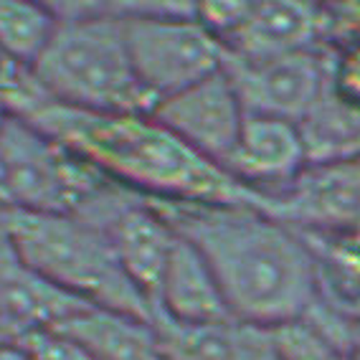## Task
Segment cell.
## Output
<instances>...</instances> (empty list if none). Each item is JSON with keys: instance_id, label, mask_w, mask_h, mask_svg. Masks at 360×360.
Listing matches in <instances>:
<instances>
[{"instance_id": "obj_11", "label": "cell", "mask_w": 360, "mask_h": 360, "mask_svg": "<svg viewBox=\"0 0 360 360\" xmlns=\"http://www.w3.org/2000/svg\"><path fill=\"white\" fill-rule=\"evenodd\" d=\"M155 317L191 328H213L233 322L213 271L198 251L180 236L170 251L158 287L153 320Z\"/></svg>"}, {"instance_id": "obj_18", "label": "cell", "mask_w": 360, "mask_h": 360, "mask_svg": "<svg viewBox=\"0 0 360 360\" xmlns=\"http://www.w3.org/2000/svg\"><path fill=\"white\" fill-rule=\"evenodd\" d=\"M8 117H11V107H8L6 97H0V129H3V124H6Z\"/></svg>"}, {"instance_id": "obj_17", "label": "cell", "mask_w": 360, "mask_h": 360, "mask_svg": "<svg viewBox=\"0 0 360 360\" xmlns=\"http://www.w3.org/2000/svg\"><path fill=\"white\" fill-rule=\"evenodd\" d=\"M0 360H31L13 340L6 342V345H0Z\"/></svg>"}, {"instance_id": "obj_3", "label": "cell", "mask_w": 360, "mask_h": 360, "mask_svg": "<svg viewBox=\"0 0 360 360\" xmlns=\"http://www.w3.org/2000/svg\"><path fill=\"white\" fill-rule=\"evenodd\" d=\"M58 20L31 64L33 86L56 104L84 112H150L124 44L120 6L51 3Z\"/></svg>"}, {"instance_id": "obj_15", "label": "cell", "mask_w": 360, "mask_h": 360, "mask_svg": "<svg viewBox=\"0 0 360 360\" xmlns=\"http://www.w3.org/2000/svg\"><path fill=\"white\" fill-rule=\"evenodd\" d=\"M229 360H284V355L279 353L269 328L233 322Z\"/></svg>"}, {"instance_id": "obj_8", "label": "cell", "mask_w": 360, "mask_h": 360, "mask_svg": "<svg viewBox=\"0 0 360 360\" xmlns=\"http://www.w3.org/2000/svg\"><path fill=\"white\" fill-rule=\"evenodd\" d=\"M150 115L200 158L224 170L246 120L244 104L226 69L158 102Z\"/></svg>"}, {"instance_id": "obj_1", "label": "cell", "mask_w": 360, "mask_h": 360, "mask_svg": "<svg viewBox=\"0 0 360 360\" xmlns=\"http://www.w3.org/2000/svg\"><path fill=\"white\" fill-rule=\"evenodd\" d=\"M11 112L64 145L102 178L153 203H244L271 211L224 167L200 158L150 112H84L46 99L31 77L6 97Z\"/></svg>"}, {"instance_id": "obj_6", "label": "cell", "mask_w": 360, "mask_h": 360, "mask_svg": "<svg viewBox=\"0 0 360 360\" xmlns=\"http://www.w3.org/2000/svg\"><path fill=\"white\" fill-rule=\"evenodd\" d=\"M110 180L23 117L0 129V206L23 213H79Z\"/></svg>"}, {"instance_id": "obj_12", "label": "cell", "mask_w": 360, "mask_h": 360, "mask_svg": "<svg viewBox=\"0 0 360 360\" xmlns=\"http://www.w3.org/2000/svg\"><path fill=\"white\" fill-rule=\"evenodd\" d=\"M53 328L91 355V360H165L153 322L102 307H84Z\"/></svg>"}, {"instance_id": "obj_16", "label": "cell", "mask_w": 360, "mask_h": 360, "mask_svg": "<svg viewBox=\"0 0 360 360\" xmlns=\"http://www.w3.org/2000/svg\"><path fill=\"white\" fill-rule=\"evenodd\" d=\"M333 89L338 97L360 107V39L333 53Z\"/></svg>"}, {"instance_id": "obj_5", "label": "cell", "mask_w": 360, "mask_h": 360, "mask_svg": "<svg viewBox=\"0 0 360 360\" xmlns=\"http://www.w3.org/2000/svg\"><path fill=\"white\" fill-rule=\"evenodd\" d=\"M120 15L129 64L150 110L224 69V46L195 15V6L129 3L120 6Z\"/></svg>"}, {"instance_id": "obj_4", "label": "cell", "mask_w": 360, "mask_h": 360, "mask_svg": "<svg viewBox=\"0 0 360 360\" xmlns=\"http://www.w3.org/2000/svg\"><path fill=\"white\" fill-rule=\"evenodd\" d=\"M3 236L26 269L89 307L153 322V309L122 271L107 233L74 213L0 211Z\"/></svg>"}, {"instance_id": "obj_13", "label": "cell", "mask_w": 360, "mask_h": 360, "mask_svg": "<svg viewBox=\"0 0 360 360\" xmlns=\"http://www.w3.org/2000/svg\"><path fill=\"white\" fill-rule=\"evenodd\" d=\"M56 11L51 3L31 0H0V51L13 64L31 69L56 28Z\"/></svg>"}, {"instance_id": "obj_19", "label": "cell", "mask_w": 360, "mask_h": 360, "mask_svg": "<svg viewBox=\"0 0 360 360\" xmlns=\"http://www.w3.org/2000/svg\"><path fill=\"white\" fill-rule=\"evenodd\" d=\"M6 342H11V340H8V333H6V328H3V325H0V345H6Z\"/></svg>"}, {"instance_id": "obj_14", "label": "cell", "mask_w": 360, "mask_h": 360, "mask_svg": "<svg viewBox=\"0 0 360 360\" xmlns=\"http://www.w3.org/2000/svg\"><path fill=\"white\" fill-rule=\"evenodd\" d=\"M15 345L31 360H91L74 338L58 328H33L13 338Z\"/></svg>"}, {"instance_id": "obj_9", "label": "cell", "mask_w": 360, "mask_h": 360, "mask_svg": "<svg viewBox=\"0 0 360 360\" xmlns=\"http://www.w3.org/2000/svg\"><path fill=\"white\" fill-rule=\"evenodd\" d=\"M309 165L302 132L295 122L277 117L246 115L226 173L238 186L262 195L271 206Z\"/></svg>"}, {"instance_id": "obj_7", "label": "cell", "mask_w": 360, "mask_h": 360, "mask_svg": "<svg viewBox=\"0 0 360 360\" xmlns=\"http://www.w3.org/2000/svg\"><path fill=\"white\" fill-rule=\"evenodd\" d=\"M224 69L246 115L300 124L333 84V53L317 46L262 58L226 56Z\"/></svg>"}, {"instance_id": "obj_10", "label": "cell", "mask_w": 360, "mask_h": 360, "mask_svg": "<svg viewBox=\"0 0 360 360\" xmlns=\"http://www.w3.org/2000/svg\"><path fill=\"white\" fill-rule=\"evenodd\" d=\"M328 33V11L312 3H246L221 41L226 56L262 58L317 49Z\"/></svg>"}, {"instance_id": "obj_2", "label": "cell", "mask_w": 360, "mask_h": 360, "mask_svg": "<svg viewBox=\"0 0 360 360\" xmlns=\"http://www.w3.org/2000/svg\"><path fill=\"white\" fill-rule=\"evenodd\" d=\"M153 206L208 264L233 322L277 328L315 307V254L295 226L271 211L244 203Z\"/></svg>"}]
</instances>
